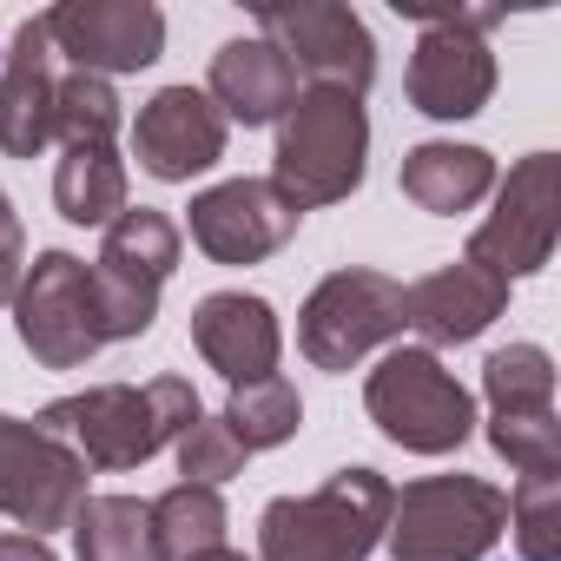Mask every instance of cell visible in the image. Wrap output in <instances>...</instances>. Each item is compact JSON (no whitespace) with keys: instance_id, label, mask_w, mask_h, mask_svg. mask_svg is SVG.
Returning a JSON list of instances; mask_svg holds the SVG:
<instances>
[{"instance_id":"obj_28","label":"cell","mask_w":561,"mask_h":561,"mask_svg":"<svg viewBox=\"0 0 561 561\" xmlns=\"http://www.w3.org/2000/svg\"><path fill=\"white\" fill-rule=\"evenodd\" d=\"M508 535L522 561H561V476H522L508 495Z\"/></svg>"},{"instance_id":"obj_23","label":"cell","mask_w":561,"mask_h":561,"mask_svg":"<svg viewBox=\"0 0 561 561\" xmlns=\"http://www.w3.org/2000/svg\"><path fill=\"white\" fill-rule=\"evenodd\" d=\"M73 528V554L80 561H152L146 548V502L133 495H87Z\"/></svg>"},{"instance_id":"obj_10","label":"cell","mask_w":561,"mask_h":561,"mask_svg":"<svg viewBox=\"0 0 561 561\" xmlns=\"http://www.w3.org/2000/svg\"><path fill=\"white\" fill-rule=\"evenodd\" d=\"M554 231H561V159L554 152H528L502 185H495V211L476 225L469 238V264L508 277H535L554 257Z\"/></svg>"},{"instance_id":"obj_26","label":"cell","mask_w":561,"mask_h":561,"mask_svg":"<svg viewBox=\"0 0 561 561\" xmlns=\"http://www.w3.org/2000/svg\"><path fill=\"white\" fill-rule=\"evenodd\" d=\"M119 119H126V113H119L113 80H100V73H67V80H60L54 139H67V146H113Z\"/></svg>"},{"instance_id":"obj_13","label":"cell","mask_w":561,"mask_h":561,"mask_svg":"<svg viewBox=\"0 0 561 561\" xmlns=\"http://www.w3.org/2000/svg\"><path fill=\"white\" fill-rule=\"evenodd\" d=\"M298 205L271 179H225L192 198V244L211 264H257L298 238Z\"/></svg>"},{"instance_id":"obj_29","label":"cell","mask_w":561,"mask_h":561,"mask_svg":"<svg viewBox=\"0 0 561 561\" xmlns=\"http://www.w3.org/2000/svg\"><path fill=\"white\" fill-rule=\"evenodd\" d=\"M172 449H179V476H185V482H198V489L231 482V476L244 469V456H251V449L231 436V423H225V416H198Z\"/></svg>"},{"instance_id":"obj_15","label":"cell","mask_w":561,"mask_h":561,"mask_svg":"<svg viewBox=\"0 0 561 561\" xmlns=\"http://www.w3.org/2000/svg\"><path fill=\"white\" fill-rule=\"evenodd\" d=\"M192 351L238 390L257 377H277V357H285V331H277V311L251 291H211L192 305Z\"/></svg>"},{"instance_id":"obj_27","label":"cell","mask_w":561,"mask_h":561,"mask_svg":"<svg viewBox=\"0 0 561 561\" xmlns=\"http://www.w3.org/2000/svg\"><path fill=\"white\" fill-rule=\"evenodd\" d=\"M489 443L522 476H561V416L554 410H502V416H489Z\"/></svg>"},{"instance_id":"obj_25","label":"cell","mask_w":561,"mask_h":561,"mask_svg":"<svg viewBox=\"0 0 561 561\" xmlns=\"http://www.w3.org/2000/svg\"><path fill=\"white\" fill-rule=\"evenodd\" d=\"M482 397L489 416L502 410H554V357L541 344H508L482 364Z\"/></svg>"},{"instance_id":"obj_18","label":"cell","mask_w":561,"mask_h":561,"mask_svg":"<svg viewBox=\"0 0 561 561\" xmlns=\"http://www.w3.org/2000/svg\"><path fill=\"white\" fill-rule=\"evenodd\" d=\"M205 100L225 113V126L231 119L238 126H277L298 100V73L271 41H225L211 54V93Z\"/></svg>"},{"instance_id":"obj_5","label":"cell","mask_w":561,"mask_h":561,"mask_svg":"<svg viewBox=\"0 0 561 561\" xmlns=\"http://www.w3.org/2000/svg\"><path fill=\"white\" fill-rule=\"evenodd\" d=\"M364 410H370V423H377L397 449H410V456H449V449H462L469 430H476L469 390H462L456 370H443V357L423 351V344L390 351V357L364 377Z\"/></svg>"},{"instance_id":"obj_21","label":"cell","mask_w":561,"mask_h":561,"mask_svg":"<svg viewBox=\"0 0 561 561\" xmlns=\"http://www.w3.org/2000/svg\"><path fill=\"white\" fill-rule=\"evenodd\" d=\"M146 548H152V561H198V554L225 548V502H218V489L172 482L159 502H146Z\"/></svg>"},{"instance_id":"obj_9","label":"cell","mask_w":561,"mask_h":561,"mask_svg":"<svg viewBox=\"0 0 561 561\" xmlns=\"http://www.w3.org/2000/svg\"><path fill=\"white\" fill-rule=\"evenodd\" d=\"M14 331L41 370H80L106 337L93 318V264L73 251H41L21 271L14 291Z\"/></svg>"},{"instance_id":"obj_12","label":"cell","mask_w":561,"mask_h":561,"mask_svg":"<svg viewBox=\"0 0 561 561\" xmlns=\"http://www.w3.org/2000/svg\"><path fill=\"white\" fill-rule=\"evenodd\" d=\"M47 21L54 54L73 60V73H139L165 54V14L152 0H60Z\"/></svg>"},{"instance_id":"obj_22","label":"cell","mask_w":561,"mask_h":561,"mask_svg":"<svg viewBox=\"0 0 561 561\" xmlns=\"http://www.w3.org/2000/svg\"><path fill=\"white\" fill-rule=\"evenodd\" d=\"M54 205L67 225H113L126 211V159L113 146H67L54 165Z\"/></svg>"},{"instance_id":"obj_4","label":"cell","mask_w":561,"mask_h":561,"mask_svg":"<svg viewBox=\"0 0 561 561\" xmlns=\"http://www.w3.org/2000/svg\"><path fill=\"white\" fill-rule=\"evenodd\" d=\"M508 528V495L482 476H423L397 489L383 548L390 561H489Z\"/></svg>"},{"instance_id":"obj_32","label":"cell","mask_w":561,"mask_h":561,"mask_svg":"<svg viewBox=\"0 0 561 561\" xmlns=\"http://www.w3.org/2000/svg\"><path fill=\"white\" fill-rule=\"evenodd\" d=\"M198 561H251V554H238V548H211V554H198Z\"/></svg>"},{"instance_id":"obj_1","label":"cell","mask_w":561,"mask_h":561,"mask_svg":"<svg viewBox=\"0 0 561 561\" xmlns=\"http://www.w3.org/2000/svg\"><path fill=\"white\" fill-rule=\"evenodd\" d=\"M198 390L185 377H152L139 383H100L80 397H60L41 410V430L60 436L87 469H139L165 443H179L198 423Z\"/></svg>"},{"instance_id":"obj_8","label":"cell","mask_w":561,"mask_h":561,"mask_svg":"<svg viewBox=\"0 0 561 561\" xmlns=\"http://www.w3.org/2000/svg\"><path fill=\"white\" fill-rule=\"evenodd\" d=\"M390 337H403V285L383 271H331L298 311V344L318 370H357Z\"/></svg>"},{"instance_id":"obj_2","label":"cell","mask_w":561,"mask_h":561,"mask_svg":"<svg viewBox=\"0 0 561 561\" xmlns=\"http://www.w3.org/2000/svg\"><path fill=\"white\" fill-rule=\"evenodd\" d=\"M397 489L377 469H337L311 495H277L257 515V561H370Z\"/></svg>"},{"instance_id":"obj_6","label":"cell","mask_w":561,"mask_h":561,"mask_svg":"<svg viewBox=\"0 0 561 561\" xmlns=\"http://www.w3.org/2000/svg\"><path fill=\"white\" fill-rule=\"evenodd\" d=\"M397 14L423 21V41L410 54V106L423 119H476L495 93V54L482 34L502 14L495 8H423V0H397Z\"/></svg>"},{"instance_id":"obj_3","label":"cell","mask_w":561,"mask_h":561,"mask_svg":"<svg viewBox=\"0 0 561 561\" xmlns=\"http://www.w3.org/2000/svg\"><path fill=\"white\" fill-rule=\"evenodd\" d=\"M364 159H370V113L351 93L331 87H305L291 100V113L277 119V159H271V185L285 192L298 211L337 205L364 185Z\"/></svg>"},{"instance_id":"obj_19","label":"cell","mask_w":561,"mask_h":561,"mask_svg":"<svg viewBox=\"0 0 561 561\" xmlns=\"http://www.w3.org/2000/svg\"><path fill=\"white\" fill-rule=\"evenodd\" d=\"M495 192V159L482 146H456V139H423L403 152V198L436 211V218H456L469 205H482Z\"/></svg>"},{"instance_id":"obj_31","label":"cell","mask_w":561,"mask_h":561,"mask_svg":"<svg viewBox=\"0 0 561 561\" xmlns=\"http://www.w3.org/2000/svg\"><path fill=\"white\" fill-rule=\"evenodd\" d=\"M0 561H60L41 535H0Z\"/></svg>"},{"instance_id":"obj_17","label":"cell","mask_w":561,"mask_h":561,"mask_svg":"<svg viewBox=\"0 0 561 561\" xmlns=\"http://www.w3.org/2000/svg\"><path fill=\"white\" fill-rule=\"evenodd\" d=\"M508 311V285L495 271L456 257L430 277H416V285L403 291V331L423 337V351H443V344H469L482 337L495 318Z\"/></svg>"},{"instance_id":"obj_24","label":"cell","mask_w":561,"mask_h":561,"mask_svg":"<svg viewBox=\"0 0 561 561\" xmlns=\"http://www.w3.org/2000/svg\"><path fill=\"white\" fill-rule=\"evenodd\" d=\"M225 423H231V436L244 449H277V443H291L305 430V397L285 377H257V383H238L231 390Z\"/></svg>"},{"instance_id":"obj_14","label":"cell","mask_w":561,"mask_h":561,"mask_svg":"<svg viewBox=\"0 0 561 561\" xmlns=\"http://www.w3.org/2000/svg\"><path fill=\"white\" fill-rule=\"evenodd\" d=\"M133 152L152 179L185 185L225 159V113L198 87H159L133 119Z\"/></svg>"},{"instance_id":"obj_11","label":"cell","mask_w":561,"mask_h":561,"mask_svg":"<svg viewBox=\"0 0 561 561\" xmlns=\"http://www.w3.org/2000/svg\"><path fill=\"white\" fill-rule=\"evenodd\" d=\"M80 502H87V462L41 423L0 416V515L47 541V528H67Z\"/></svg>"},{"instance_id":"obj_16","label":"cell","mask_w":561,"mask_h":561,"mask_svg":"<svg viewBox=\"0 0 561 561\" xmlns=\"http://www.w3.org/2000/svg\"><path fill=\"white\" fill-rule=\"evenodd\" d=\"M54 106H60V73H54V41L47 21H21L14 47L0 54V152L8 159H41L54 146Z\"/></svg>"},{"instance_id":"obj_20","label":"cell","mask_w":561,"mask_h":561,"mask_svg":"<svg viewBox=\"0 0 561 561\" xmlns=\"http://www.w3.org/2000/svg\"><path fill=\"white\" fill-rule=\"evenodd\" d=\"M100 271L126 277V285H139V291H165V277L179 271V225L165 211H152V205H126L106 225Z\"/></svg>"},{"instance_id":"obj_7","label":"cell","mask_w":561,"mask_h":561,"mask_svg":"<svg viewBox=\"0 0 561 561\" xmlns=\"http://www.w3.org/2000/svg\"><path fill=\"white\" fill-rule=\"evenodd\" d=\"M257 41H271L291 60V73H305L311 87H331L351 100H364L377 80V41L364 14L344 8V0H264Z\"/></svg>"},{"instance_id":"obj_30","label":"cell","mask_w":561,"mask_h":561,"mask_svg":"<svg viewBox=\"0 0 561 561\" xmlns=\"http://www.w3.org/2000/svg\"><path fill=\"white\" fill-rule=\"evenodd\" d=\"M21 271H27V231H21V211H14V198L0 192V311L14 305V291H21Z\"/></svg>"}]
</instances>
